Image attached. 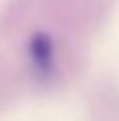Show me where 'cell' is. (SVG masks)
<instances>
[{"label":"cell","instance_id":"cell-1","mask_svg":"<svg viewBox=\"0 0 119 121\" xmlns=\"http://www.w3.org/2000/svg\"><path fill=\"white\" fill-rule=\"evenodd\" d=\"M28 56H30V62H32L34 69L42 78H50L54 73V68H56V48H54V40L46 32H36L30 36Z\"/></svg>","mask_w":119,"mask_h":121}]
</instances>
